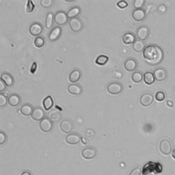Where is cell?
<instances>
[{"instance_id": "obj_1", "label": "cell", "mask_w": 175, "mask_h": 175, "mask_svg": "<svg viewBox=\"0 0 175 175\" xmlns=\"http://www.w3.org/2000/svg\"><path fill=\"white\" fill-rule=\"evenodd\" d=\"M143 58L148 64L152 66L158 65L163 59V52L158 45H149L143 51Z\"/></svg>"}, {"instance_id": "obj_2", "label": "cell", "mask_w": 175, "mask_h": 175, "mask_svg": "<svg viewBox=\"0 0 175 175\" xmlns=\"http://www.w3.org/2000/svg\"><path fill=\"white\" fill-rule=\"evenodd\" d=\"M162 172V166L159 163H155L150 162L147 163L143 168L142 174L143 175H147L151 172L160 173Z\"/></svg>"}, {"instance_id": "obj_3", "label": "cell", "mask_w": 175, "mask_h": 175, "mask_svg": "<svg viewBox=\"0 0 175 175\" xmlns=\"http://www.w3.org/2000/svg\"><path fill=\"white\" fill-rule=\"evenodd\" d=\"M159 150L162 154L168 155L172 153V145L170 140L168 139H163L159 144Z\"/></svg>"}, {"instance_id": "obj_4", "label": "cell", "mask_w": 175, "mask_h": 175, "mask_svg": "<svg viewBox=\"0 0 175 175\" xmlns=\"http://www.w3.org/2000/svg\"><path fill=\"white\" fill-rule=\"evenodd\" d=\"M107 90L111 94H118L122 92L123 86L122 83L119 82H112L108 84L107 87Z\"/></svg>"}, {"instance_id": "obj_5", "label": "cell", "mask_w": 175, "mask_h": 175, "mask_svg": "<svg viewBox=\"0 0 175 175\" xmlns=\"http://www.w3.org/2000/svg\"><path fill=\"white\" fill-rule=\"evenodd\" d=\"M68 16L63 10L58 11L54 16V21L58 25H64L68 22Z\"/></svg>"}, {"instance_id": "obj_6", "label": "cell", "mask_w": 175, "mask_h": 175, "mask_svg": "<svg viewBox=\"0 0 175 175\" xmlns=\"http://www.w3.org/2000/svg\"><path fill=\"white\" fill-rule=\"evenodd\" d=\"M69 27L72 32L78 33L83 29V23L79 18H73L69 21Z\"/></svg>"}, {"instance_id": "obj_7", "label": "cell", "mask_w": 175, "mask_h": 175, "mask_svg": "<svg viewBox=\"0 0 175 175\" xmlns=\"http://www.w3.org/2000/svg\"><path fill=\"white\" fill-rule=\"evenodd\" d=\"M150 30L147 25H142L138 28L137 30V36L140 41H146L148 37Z\"/></svg>"}, {"instance_id": "obj_8", "label": "cell", "mask_w": 175, "mask_h": 175, "mask_svg": "<svg viewBox=\"0 0 175 175\" xmlns=\"http://www.w3.org/2000/svg\"><path fill=\"white\" fill-rule=\"evenodd\" d=\"M53 122L48 118H45L42 119L39 124L40 129L45 133L50 132L53 129Z\"/></svg>"}, {"instance_id": "obj_9", "label": "cell", "mask_w": 175, "mask_h": 175, "mask_svg": "<svg viewBox=\"0 0 175 175\" xmlns=\"http://www.w3.org/2000/svg\"><path fill=\"white\" fill-rule=\"evenodd\" d=\"M29 31H30L31 35L34 36H37L38 37L39 35H41L42 33L43 26L42 24L38 23V22H34V23H33L30 25Z\"/></svg>"}, {"instance_id": "obj_10", "label": "cell", "mask_w": 175, "mask_h": 175, "mask_svg": "<svg viewBox=\"0 0 175 175\" xmlns=\"http://www.w3.org/2000/svg\"><path fill=\"white\" fill-rule=\"evenodd\" d=\"M154 101V97L150 92L144 93L140 97V104L144 107H148L151 105Z\"/></svg>"}, {"instance_id": "obj_11", "label": "cell", "mask_w": 175, "mask_h": 175, "mask_svg": "<svg viewBox=\"0 0 175 175\" xmlns=\"http://www.w3.org/2000/svg\"><path fill=\"white\" fill-rule=\"evenodd\" d=\"M155 78L158 82H163L166 80L168 77L167 71L164 68L159 67L156 68L153 72Z\"/></svg>"}, {"instance_id": "obj_12", "label": "cell", "mask_w": 175, "mask_h": 175, "mask_svg": "<svg viewBox=\"0 0 175 175\" xmlns=\"http://www.w3.org/2000/svg\"><path fill=\"white\" fill-rule=\"evenodd\" d=\"M73 123L71 120L68 119H64L62 120L60 124V127L62 131H63L65 133H69L73 129Z\"/></svg>"}, {"instance_id": "obj_13", "label": "cell", "mask_w": 175, "mask_h": 175, "mask_svg": "<svg viewBox=\"0 0 175 175\" xmlns=\"http://www.w3.org/2000/svg\"><path fill=\"white\" fill-rule=\"evenodd\" d=\"M138 67V61L134 58H128L124 63V67H125V70L128 72L134 71L135 70H136Z\"/></svg>"}, {"instance_id": "obj_14", "label": "cell", "mask_w": 175, "mask_h": 175, "mask_svg": "<svg viewBox=\"0 0 175 175\" xmlns=\"http://www.w3.org/2000/svg\"><path fill=\"white\" fill-rule=\"evenodd\" d=\"M82 155L86 159H92L97 156V151L92 147H87L82 150Z\"/></svg>"}, {"instance_id": "obj_15", "label": "cell", "mask_w": 175, "mask_h": 175, "mask_svg": "<svg viewBox=\"0 0 175 175\" xmlns=\"http://www.w3.org/2000/svg\"><path fill=\"white\" fill-rule=\"evenodd\" d=\"M147 16L145 10L140 9H135L132 12V18L134 21L137 22H140L144 21Z\"/></svg>"}, {"instance_id": "obj_16", "label": "cell", "mask_w": 175, "mask_h": 175, "mask_svg": "<svg viewBox=\"0 0 175 175\" xmlns=\"http://www.w3.org/2000/svg\"><path fill=\"white\" fill-rule=\"evenodd\" d=\"M62 28L60 26L55 27L49 33V39L52 42L56 41L58 38H60L62 35Z\"/></svg>"}, {"instance_id": "obj_17", "label": "cell", "mask_w": 175, "mask_h": 175, "mask_svg": "<svg viewBox=\"0 0 175 175\" xmlns=\"http://www.w3.org/2000/svg\"><path fill=\"white\" fill-rule=\"evenodd\" d=\"M31 116L32 118L36 120V121H41L42 119L45 118V113L42 108H36L34 109Z\"/></svg>"}, {"instance_id": "obj_18", "label": "cell", "mask_w": 175, "mask_h": 175, "mask_svg": "<svg viewBox=\"0 0 175 175\" xmlns=\"http://www.w3.org/2000/svg\"><path fill=\"white\" fill-rule=\"evenodd\" d=\"M68 92L73 95H79L83 92L82 87L78 83H72L68 86Z\"/></svg>"}, {"instance_id": "obj_19", "label": "cell", "mask_w": 175, "mask_h": 175, "mask_svg": "<svg viewBox=\"0 0 175 175\" xmlns=\"http://www.w3.org/2000/svg\"><path fill=\"white\" fill-rule=\"evenodd\" d=\"M80 140H81V137L79 134L72 133L68 134V136L66 137V142H67L68 144L71 145H75L79 143Z\"/></svg>"}, {"instance_id": "obj_20", "label": "cell", "mask_w": 175, "mask_h": 175, "mask_svg": "<svg viewBox=\"0 0 175 175\" xmlns=\"http://www.w3.org/2000/svg\"><path fill=\"white\" fill-rule=\"evenodd\" d=\"M8 101V104L10 105V106L17 107L21 103V97L18 94L13 93L9 96Z\"/></svg>"}, {"instance_id": "obj_21", "label": "cell", "mask_w": 175, "mask_h": 175, "mask_svg": "<svg viewBox=\"0 0 175 175\" xmlns=\"http://www.w3.org/2000/svg\"><path fill=\"white\" fill-rule=\"evenodd\" d=\"M1 80L6 83V86L11 87L14 82V79L12 75L8 73V72H3L1 75Z\"/></svg>"}, {"instance_id": "obj_22", "label": "cell", "mask_w": 175, "mask_h": 175, "mask_svg": "<svg viewBox=\"0 0 175 175\" xmlns=\"http://www.w3.org/2000/svg\"><path fill=\"white\" fill-rule=\"evenodd\" d=\"M82 78V72L79 69H75L69 74L68 79L72 83H76L79 81Z\"/></svg>"}, {"instance_id": "obj_23", "label": "cell", "mask_w": 175, "mask_h": 175, "mask_svg": "<svg viewBox=\"0 0 175 175\" xmlns=\"http://www.w3.org/2000/svg\"><path fill=\"white\" fill-rule=\"evenodd\" d=\"M33 106L30 103H25L22 105L20 108V112L22 114L25 116H29L32 114L33 111H34Z\"/></svg>"}, {"instance_id": "obj_24", "label": "cell", "mask_w": 175, "mask_h": 175, "mask_svg": "<svg viewBox=\"0 0 175 175\" xmlns=\"http://www.w3.org/2000/svg\"><path fill=\"white\" fill-rule=\"evenodd\" d=\"M136 36H135L132 32H127L124 34L122 37L123 42L126 45H130V44H133L136 42Z\"/></svg>"}, {"instance_id": "obj_25", "label": "cell", "mask_w": 175, "mask_h": 175, "mask_svg": "<svg viewBox=\"0 0 175 175\" xmlns=\"http://www.w3.org/2000/svg\"><path fill=\"white\" fill-rule=\"evenodd\" d=\"M48 118L52 120V122H58L62 118L61 113L57 111L56 109H52L48 113Z\"/></svg>"}, {"instance_id": "obj_26", "label": "cell", "mask_w": 175, "mask_h": 175, "mask_svg": "<svg viewBox=\"0 0 175 175\" xmlns=\"http://www.w3.org/2000/svg\"><path fill=\"white\" fill-rule=\"evenodd\" d=\"M80 13H81V8L79 6L72 7V8L69 9L67 12L68 18L71 19H73V18H76L79 15Z\"/></svg>"}, {"instance_id": "obj_27", "label": "cell", "mask_w": 175, "mask_h": 175, "mask_svg": "<svg viewBox=\"0 0 175 175\" xmlns=\"http://www.w3.org/2000/svg\"><path fill=\"white\" fill-rule=\"evenodd\" d=\"M53 99L52 97V96H47L42 101V105L44 109H45L46 111H49V109L52 108L53 106Z\"/></svg>"}, {"instance_id": "obj_28", "label": "cell", "mask_w": 175, "mask_h": 175, "mask_svg": "<svg viewBox=\"0 0 175 175\" xmlns=\"http://www.w3.org/2000/svg\"><path fill=\"white\" fill-rule=\"evenodd\" d=\"M144 81L147 85H151L154 83L155 81L154 74L151 71L146 72L144 74Z\"/></svg>"}, {"instance_id": "obj_29", "label": "cell", "mask_w": 175, "mask_h": 175, "mask_svg": "<svg viewBox=\"0 0 175 175\" xmlns=\"http://www.w3.org/2000/svg\"><path fill=\"white\" fill-rule=\"evenodd\" d=\"M133 49L136 52H142L145 49V43L140 40H137L133 44Z\"/></svg>"}, {"instance_id": "obj_30", "label": "cell", "mask_w": 175, "mask_h": 175, "mask_svg": "<svg viewBox=\"0 0 175 175\" xmlns=\"http://www.w3.org/2000/svg\"><path fill=\"white\" fill-rule=\"evenodd\" d=\"M53 21H54L53 14L52 12L47 13L46 16V19H45V27L47 29L52 28L53 24Z\"/></svg>"}, {"instance_id": "obj_31", "label": "cell", "mask_w": 175, "mask_h": 175, "mask_svg": "<svg viewBox=\"0 0 175 175\" xmlns=\"http://www.w3.org/2000/svg\"><path fill=\"white\" fill-rule=\"evenodd\" d=\"M131 79H132V81L134 83H140L142 81V79H144V75L140 71H136L132 74Z\"/></svg>"}, {"instance_id": "obj_32", "label": "cell", "mask_w": 175, "mask_h": 175, "mask_svg": "<svg viewBox=\"0 0 175 175\" xmlns=\"http://www.w3.org/2000/svg\"><path fill=\"white\" fill-rule=\"evenodd\" d=\"M109 60V57L105 55H100L98 56L95 60V63L98 65L103 66L106 64Z\"/></svg>"}, {"instance_id": "obj_33", "label": "cell", "mask_w": 175, "mask_h": 175, "mask_svg": "<svg viewBox=\"0 0 175 175\" xmlns=\"http://www.w3.org/2000/svg\"><path fill=\"white\" fill-rule=\"evenodd\" d=\"M45 39L42 36H38L34 40V45L38 48H41L45 45Z\"/></svg>"}, {"instance_id": "obj_34", "label": "cell", "mask_w": 175, "mask_h": 175, "mask_svg": "<svg viewBox=\"0 0 175 175\" xmlns=\"http://www.w3.org/2000/svg\"><path fill=\"white\" fill-rule=\"evenodd\" d=\"M155 98L159 102L163 101L166 98V93L162 90L158 91L155 94Z\"/></svg>"}, {"instance_id": "obj_35", "label": "cell", "mask_w": 175, "mask_h": 175, "mask_svg": "<svg viewBox=\"0 0 175 175\" xmlns=\"http://www.w3.org/2000/svg\"><path fill=\"white\" fill-rule=\"evenodd\" d=\"M34 8H35V4L34 2L32 1V0H29L26 6V12L28 13H31L34 11Z\"/></svg>"}, {"instance_id": "obj_36", "label": "cell", "mask_w": 175, "mask_h": 175, "mask_svg": "<svg viewBox=\"0 0 175 175\" xmlns=\"http://www.w3.org/2000/svg\"><path fill=\"white\" fill-rule=\"evenodd\" d=\"M53 2L52 0H41V5L42 8H49L52 6Z\"/></svg>"}, {"instance_id": "obj_37", "label": "cell", "mask_w": 175, "mask_h": 175, "mask_svg": "<svg viewBox=\"0 0 175 175\" xmlns=\"http://www.w3.org/2000/svg\"><path fill=\"white\" fill-rule=\"evenodd\" d=\"M145 1L144 0H135L133 2L134 8L136 9H140L144 5Z\"/></svg>"}, {"instance_id": "obj_38", "label": "cell", "mask_w": 175, "mask_h": 175, "mask_svg": "<svg viewBox=\"0 0 175 175\" xmlns=\"http://www.w3.org/2000/svg\"><path fill=\"white\" fill-rule=\"evenodd\" d=\"M7 102H8V98L3 94H0V107L3 108L7 105Z\"/></svg>"}, {"instance_id": "obj_39", "label": "cell", "mask_w": 175, "mask_h": 175, "mask_svg": "<svg viewBox=\"0 0 175 175\" xmlns=\"http://www.w3.org/2000/svg\"><path fill=\"white\" fill-rule=\"evenodd\" d=\"M7 139V136L6 134L3 132V131H1L0 132V145L3 144L6 142Z\"/></svg>"}, {"instance_id": "obj_40", "label": "cell", "mask_w": 175, "mask_h": 175, "mask_svg": "<svg viewBox=\"0 0 175 175\" xmlns=\"http://www.w3.org/2000/svg\"><path fill=\"white\" fill-rule=\"evenodd\" d=\"M141 169L140 168H135L132 170L131 171L129 175H140L141 174Z\"/></svg>"}, {"instance_id": "obj_41", "label": "cell", "mask_w": 175, "mask_h": 175, "mask_svg": "<svg viewBox=\"0 0 175 175\" xmlns=\"http://www.w3.org/2000/svg\"><path fill=\"white\" fill-rule=\"evenodd\" d=\"M117 6L118 8H125L128 6V3H127L126 1H124V0H122V1H120L117 3Z\"/></svg>"}, {"instance_id": "obj_42", "label": "cell", "mask_w": 175, "mask_h": 175, "mask_svg": "<svg viewBox=\"0 0 175 175\" xmlns=\"http://www.w3.org/2000/svg\"><path fill=\"white\" fill-rule=\"evenodd\" d=\"M36 69H37V64H36V62H34V63H33V64L32 65V67L30 68L31 73L34 74V72H36Z\"/></svg>"}, {"instance_id": "obj_43", "label": "cell", "mask_w": 175, "mask_h": 175, "mask_svg": "<svg viewBox=\"0 0 175 175\" xmlns=\"http://www.w3.org/2000/svg\"><path fill=\"white\" fill-rule=\"evenodd\" d=\"M6 88V83L1 80V81H0V92H3Z\"/></svg>"}, {"instance_id": "obj_44", "label": "cell", "mask_w": 175, "mask_h": 175, "mask_svg": "<svg viewBox=\"0 0 175 175\" xmlns=\"http://www.w3.org/2000/svg\"><path fill=\"white\" fill-rule=\"evenodd\" d=\"M166 104L170 108H172V107L174 106V102L172 101H171V100H168L167 102H166Z\"/></svg>"}, {"instance_id": "obj_45", "label": "cell", "mask_w": 175, "mask_h": 175, "mask_svg": "<svg viewBox=\"0 0 175 175\" xmlns=\"http://www.w3.org/2000/svg\"><path fill=\"white\" fill-rule=\"evenodd\" d=\"M20 175H32V174L30 172H28V171H25V172H23Z\"/></svg>"}, {"instance_id": "obj_46", "label": "cell", "mask_w": 175, "mask_h": 175, "mask_svg": "<svg viewBox=\"0 0 175 175\" xmlns=\"http://www.w3.org/2000/svg\"><path fill=\"white\" fill-rule=\"evenodd\" d=\"M81 140H82V142H83V144H87V141H86V140L84 138L82 137V138H81Z\"/></svg>"}, {"instance_id": "obj_47", "label": "cell", "mask_w": 175, "mask_h": 175, "mask_svg": "<svg viewBox=\"0 0 175 175\" xmlns=\"http://www.w3.org/2000/svg\"><path fill=\"white\" fill-rule=\"evenodd\" d=\"M172 158L175 159V148H174L173 150H172Z\"/></svg>"}]
</instances>
